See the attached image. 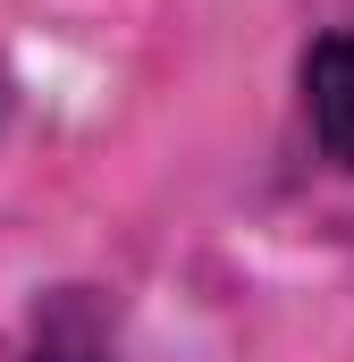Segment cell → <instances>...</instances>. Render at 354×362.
<instances>
[{
  "instance_id": "obj_2",
  "label": "cell",
  "mask_w": 354,
  "mask_h": 362,
  "mask_svg": "<svg viewBox=\"0 0 354 362\" xmlns=\"http://www.w3.org/2000/svg\"><path fill=\"white\" fill-rule=\"evenodd\" d=\"M25 362H110V337H101V320H93L85 295H59L34 320V354Z\"/></svg>"
},
{
  "instance_id": "obj_1",
  "label": "cell",
  "mask_w": 354,
  "mask_h": 362,
  "mask_svg": "<svg viewBox=\"0 0 354 362\" xmlns=\"http://www.w3.org/2000/svg\"><path fill=\"white\" fill-rule=\"evenodd\" d=\"M304 127L321 160L354 177V34H321L304 51Z\"/></svg>"
}]
</instances>
